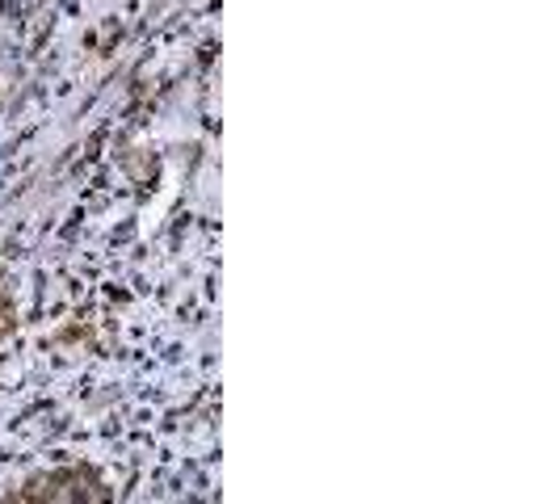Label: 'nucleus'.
<instances>
[{"label": "nucleus", "instance_id": "nucleus-1", "mask_svg": "<svg viewBox=\"0 0 559 504\" xmlns=\"http://www.w3.org/2000/svg\"><path fill=\"white\" fill-rule=\"evenodd\" d=\"M0 504H110V488L88 467H59L26 479Z\"/></svg>", "mask_w": 559, "mask_h": 504}]
</instances>
